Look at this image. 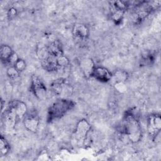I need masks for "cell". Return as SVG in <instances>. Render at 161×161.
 Returning a JSON list of instances; mask_svg holds the SVG:
<instances>
[{"instance_id":"26","label":"cell","mask_w":161,"mask_h":161,"mask_svg":"<svg viewBox=\"0 0 161 161\" xmlns=\"http://www.w3.org/2000/svg\"><path fill=\"white\" fill-rule=\"evenodd\" d=\"M18 14V12H17V10L16 8H10L8 11V13H7V16H8V19H14L16 15Z\"/></svg>"},{"instance_id":"12","label":"cell","mask_w":161,"mask_h":161,"mask_svg":"<svg viewBox=\"0 0 161 161\" xmlns=\"http://www.w3.org/2000/svg\"><path fill=\"white\" fill-rule=\"evenodd\" d=\"M48 40L49 44L48 45H47V47L48 52L51 55L57 58L58 56L64 55L62 46L59 40H58L55 38L48 39Z\"/></svg>"},{"instance_id":"9","label":"cell","mask_w":161,"mask_h":161,"mask_svg":"<svg viewBox=\"0 0 161 161\" xmlns=\"http://www.w3.org/2000/svg\"><path fill=\"white\" fill-rule=\"evenodd\" d=\"M8 107L11 108L15 112L18 119L23 118L28 112V108L26 104L19 100L11 101L8 103Z\"/></svg>"},{"instance_id":"16","label":"cell","mask_w":161,"mask_h":161,"mask_svg":"<svg viewBox=\"0 0 161 161\" xmlns=\"http://www.w3.org/2000/svg\"><path fill=\"white\" fill-rule=\"evenodd\" d=\"M129 77L128 73L123 69H118L112 74V79L114 83L116 82H126Z\"/></svg>"},{"instance_id":"1","label":"cell","mask_w":161,"mask_h":161,"mask_svg":"<svg viewBox=\"0 0 161 161\" xmlns=\"http://www.w3.org/2000/svg\"><path fill=\"white\" fill-rule=\"evenodd\" d=\"M133 143L139 142L142 137V130L137 116L132 110L126 111L123 119L122 131Z\"/></svg>"},{"instance_id":"15","label":"cell","mask_w":161,"mask_h":161,"mask_svg":"<svg viewBox=\"0 0 161 161\" xmlns=\"http://www.w3.org/2000/svg\"><path fill=\"white\" fill-rule=\"evenodd\" d=\"M41 62L43 69L48 72L55 71L58 68L56 62V57L50 54L45 59L42 60Z\"/></svg>"},{"instance_id":"17","label":"cell","mask_w":161,"mask_h":161,"mask_svg":"<svg viewBox=\"0 0 161 161\" xmlns=\"http://www.w3.org/2000/svg\"><path fill=\"white\" fill-rule=\"evenodd\" d=\"M36 53L37 57L42 60L45 59L49 55L48 47L43 43H39L36 48Z\"/></svg>"},{"instance_id":"23","label":"cell","mask_w":161,"mask_h":161,"mask_svg":"<svg viewBox=\"0 0 161 161\" xmlns=\"http://www.w3.org/2000/svg\"><path fill=\"white\" fill-rule=\"evenodd\" d=\"M155 60V56L152 53H147L145 55H143L142 57V62L144 65H150Z\"/></svg>"},{"instance_id":"4","label":"cell","mask_w":161,"mask_h":161,"mask_svg":"<svg viewBox=\"0 0 161 161\" xmlns=\"http://www.w3.org/2000/svg\"><path fill=\"white\" fill-rule=\"evenodd\" d=\"M30 91L38 100H43L47 96V87L42 80L36 75H33L31 79Z\"/></svg>"},{"instance_id":"21","label":"cell","mask_w":161,"mask_h":161,"mask_svg":"<svg viewBox=\"0 0 161 161\" xmlns=\"http://www.w3.org/2000/svg\"><path fill=\"white\" fill-rule=\"evenodd\" d=\"M113 6L114 9L126 11V9L130 6V4L128 3V2H125L123 1H116L113 2Z\"/></svg>"},{"instance_id":"5","label":"cell","mask_w":161,"mask_h":161,"mask_svg":"<svg viewBox=\"0 0 161 161\" xmlns=\"http://www.w3.org/2000/svg\"><path fill=\"white\" fill-rule=\"evenodd\" d=\"M161 129V117L159 114L153 113L148 116L147 119V130L148 136L152 140L159 133Z\"/></svg>"},{"instance_id":"19","label":"cell","mask_w":161,"mask_h":161,"mask_svg":"<svg viewBox=\"0 0 161 161\" xmlns=\"http://www.w3.org/2000/svg\"><path fill=\"white\" fill-rule=\"evenodd\" d=\"M125 12L126 11L114 9V11L111 14V18L115 25H119L121 23Z\"/></svg>"},{"instance_id":"6","label":"cell","mask_w":161,"mask_h":161,"mask_svg":"<svg viewBox=\"0 0 161 161\" xmlns=\"http://www.w3.org/2000/svg\"><path fill=\"white\" fill-rule=\"evenodd\" d=\"M23 119V125L25 128L29 131L36 133L40 122L39 116L35 109L28 111Z\"/></svg>"},{"instance_id":"11","label":"cell","mask_w":161,"mask_h":161,"mask_svg":"<svg viewBox=\"0 0 161 161\" xmlns=\"http://www.w3.org/2000/svg\"><path fill=\"white\" fill-rule=\"evenodd\" d=\"M96 65L94 60L91 58H85L80 62V68L83 75L86 78L91 77L92 73Z\"/></svg>"},{"instance_id":"13","label":"cell","mask_w":161,"mask_h":161,"mask_svg":"<svg viewBox=\"0 0 161 161\" xmlns=\"http://www.w3.org/2000/svg\"><path fill=\"white\" fill-rule=\"evenodd\" d=\"M3 113L4 114V123L6 128L9 130H13L16 120L18 119L15 112L11 108L8 107L7 109Z\"/></svg>"},{"instance_id":"25","label":"cell","mask_w":161,"mask_h":161,"mask_svg":"<svg viewBox=\"0 0 161 161\" xmlns=\"http://www.w3.org/2000/svg\"><path fill=\"white\" fill-rule=\"evenodd\" d=\"M126 82H116L113 84L114 89L119 93H123L126 91Z\"/></svg>"},{"instance_id":"8","label":"cell","mask_w":161,"mask_h":161,"mask_svg":"<svg viewBox=\"0 0 161 161\" xmlns=\"http://www.w3.org/2000/svg\"><path fill=\"white\" fill-rule=\"evenodd\" d=\"M91 77L101 82H108L111 80L112 73L106 67L96 66L91 75Z\"/></svg>"},{"instance_id":"3","label":"cell","mask_w":161,"mask_h":161,"mask_svg":"<svg viewBox=\"0 0 161 161\" xmlns=\"http://www.w3.org/2000/svg\"><path fill=\"white\" fill-rule=\"evenodd\" d=\"M91 126L84 118L80 119L76 124L74 130V138L79 145H83L91 131Z\"/></svg>"},{"instance_id":"27","label":"cell","mask_w":161,"mask_h":161,"mask_svg":"<svg viewBox=\"0 0 161 161\" xmlns=\"http://www.w3.org/2000/svg\"><path fill=\"white\" fill-rule=\"evenodd\" d=\"M1 112L2 113L4 111V107H5V101L3 99H1Z\"/></svg>"},{"instance_id":"14","label":"cell","mask_w":161,"mask_h":161,"mask_svg":"<svg viewBox=\"0 0 161 161\" xmlns=\"http://www.w3.org/2000/svg\"><path fill=\"white\" fill-rule=\"evenodd\" d=\"M14 52L11 47L8 45H2L0 48V58L5 65H9V60Z\"/></svg>"},{"instance_id":"18","label":"cell","mask_w":161,"mask_h":161,"mask_svg":"<svg viewBox=\"0 0 161 161\" xmlns=\"http://www.w3.org/2000/svg\"><path fill=\"white\" fill-rule=\"evenodd\" d=\"M11 147L8 141L3 135L0 136V152L1 155L4 156L10 151Z\"/></svg>"},{"instance_id":"24","label":"cell","mask_w":161,"mask_h":161,"mask_svg":"<svg viewBox=\"0 0 161 161\" xmlns=\"http://www.w3.org/2000/svg\"><path fill=\"white\" fill-rule=\"evenodd\" d=\"M13 66H14V67L19 72H21L23 71L25 69V68H26V62L23 59L19 58L18 60L16 61V62L15 63V64Z\"/></svg>"},{"instance_id":"22","label":"cell","mask_w":161,"mask_h":161,"mask_svg":"<svg viewBox=\"0 0 161 161\" xmlns=\"http://www.w3.org/2000/svg\"><path fill=\"white\" fill-rule=\"evenodd\" d=\"M20 72L14 67V66H9L6 70V74L10 79H16L19 77Z\"/></svg>"},{"instance_id":"7","label":"cell","mask_w":161,"mask_h":161,"mask_svg":"<svg viewBox=\"0 0 161 161\" xmlns=\"http://www.w3.org/2000/svg\"><path fill=\"white\" fill-rule=\"evenodd\" d=\"M52 92L58 96H69L72 94V89L65 79L60 78L55 80L50 85Z\"/></svg>"},{"instance_id":"2","label":"cell","mask_w":161,"mask_h":161,"mask_svg":"<svg viewBox=\"0 0 161 161\" xmlns=\"http://www.w3.org/2000/svg\"><path fill=\"white\" fill-rule=\"evenodd\" d=\"M75 103L67 98H60L54 102L48 108L47 120L52 123L64 117L75 107Z\"/></svg>"},{"instance_id":"10","label":"cell","mask_w":161,"mask_h":161,"mask_svg":"<svg viewBox=\"0 0 161 161\" xmlns=\"http://www.w3.org/2000/svg\"><path fill=\"white\" fill-rule=\"evenodd\" d=\"M89 28L82 23H76L72 28V34L74 36L79 40H86L89 37Z\"/></svg>"},{"instance_id":"20","label":"cell","mask_w":161,"mask_h":161,"mask_svg":"<svg viewBox=\"0 0 161 161\" xmlns=\"http://www.w3.org/2000/svg\"><path fill=\"white\" fill-rule=\"evenodd\" d=\"M56 62L58 67H65L69 65L70 62L69 59L64 55H62L56 58Z\"/></svg>"}]
</instances>
